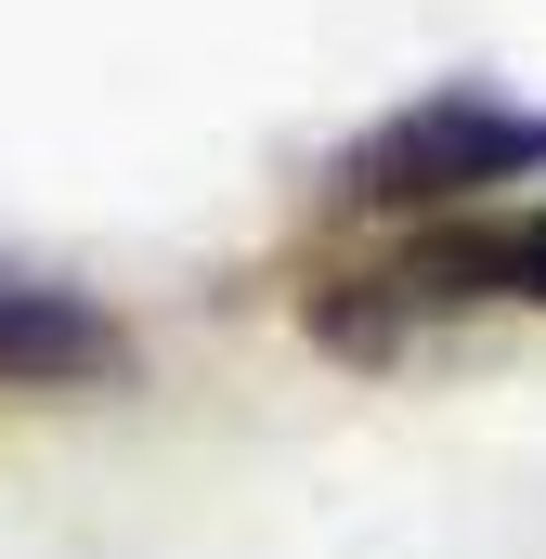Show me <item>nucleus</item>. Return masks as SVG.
Instances as JSON below:
<instances>
[{"label":"nucleus","instance_id":"obj_1","mask_svg":"<svg viewBox=\"0 0 546 559\" xmlns=\"http://www.w3.org/2000/svg\"><path fill=\"white\" fill-rule=\"evenodd\" d=\"M299 325L339 365H429L482 325H546V195L534 209H442L299 286Z\"/></svg>","mask_w":546,"mask_h":559},{"label":"nucleus","instance_id":"obj_2","mask_svg":"<svg viewBox=\"0 0 546 559\" xmlns=\"http://www.w3.org/2000/svg\"><path fill=\"white\" fill-rule=\"evenodd\" d=\"M495 182H546V105L495 79H429L378 131L339 143L325 195L352 222H442V209H495Z\"/></svg>","mask_w":546,"mask_h":559},{"label":"nucleus","instance_id":"obj_3","mask_svg":"<svg viewBox=\"0 0 546 559\" xmlns=\"http://www.w3.org/2000/svg\"><path fill=\"white\" fill-rule=\"evenodd\" d=\"M131 338L79 299V286L0 274V391H79V378H118Z\"/></svg>","mask_w":546,"mask_h":559}]
</instances>
